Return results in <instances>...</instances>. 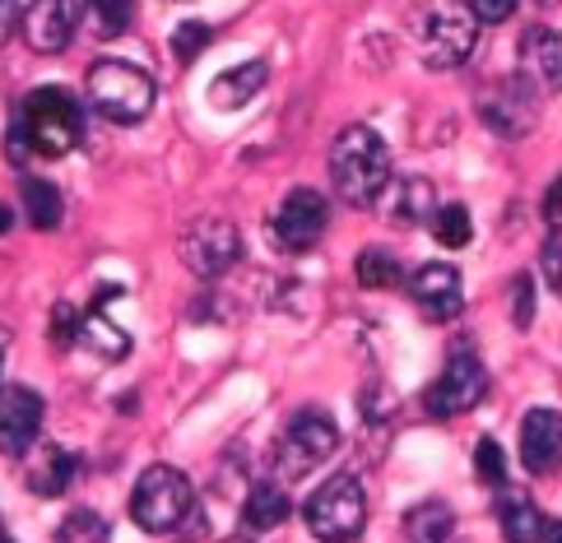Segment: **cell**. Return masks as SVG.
I'll return each instance as SVG.
<instances>
[{
    "label": "cell",
    "instance_id": "1",
    "mask_svg": "<svg viewBox=\"0 0 562 543\" xmlns=\"http://www.w3.org/2000/svg\"><path fill=\"white\" fill-rule=\"evenodd\" d=\"M85 139V112L66 89H33L10 126V163L29 158H61Z\"/></svg>",
    "mask_w": 562,
    "mask_h": 543
},
{
    "label": "cell",
    "instance_id": "2",
    "mask_svg": "<svg viewBox=\"0 0 562 543\" xmlns=\"http://www.w3.org/2000/svg\"><path fill=\"white\" fill-rule=\"evenodd\" d=\"M330 181L339 200L368 210L376 205L381 186L391 181V149L372 126H349L339 131V139L330 145Z\"/></svg>",
    "mask_w": 562,
    "mask_h": 543
},
{
    "label": "cell",
    "instance_id": "3",
    "mask_svg": "<svg viewBox=\"0 0 562 543\" xmlns=\"http://www.w3.org/2000/svg\"><path fill=\"white\" fill-rule=\"evenodd\" d=\"M195 507V488L182 470L172 465H149L145 474L135 478V493H131V520L145 534H172L182 530V520Z\"/></svg>",
    "mask_w": 562,
    "mask_h": 543
},
{
    "label": "cell",
    "instance_id": "4",
    "mask_svg": "<svg viewBox=\"0 0 562 543\" xmlns=\"http://www.w3.org/2000/svg\"><path fill=\"white\" fill-rule=\"evenodd\" d=\"M89 103L98 116L116 121V126H135L154 112V79L131 60L108 56L89 70Z\"/></svg>",
    "mask_w": 562,
    "mask_h": 543
},
{
    "label": "cell",
    "instance_id": "5",
    "mask_svg": "<svg viewBox=\"0 0 562 543\" xmlns=\"http://www.w3.org/2000/svg\"><path fill=\"white\" fill-rule=\"evenodd\" d=\"M303 516H307V530L321 543H353L368 525V493H363V483H358V474L326 478L307 497Z\"/></svg>",
    "mask_w": 562,
    "mask_h": 543
},
{
    "label": "cell",
    "instance_id": "6",
    "mask_svg": "<svg viewBox=\"0 0 562 543\" xmlns=\"http://www.w3.org/2000/svg\"><path fill=\"white\" fill-rule=\"evenodd\" d=\"M339 451V422L326 414V409H303L293 414V422L279 437V474L284 478H307L316 465H326V460Z\"/></svg>",
    "mask_w": 562,
    "mask_h": 543
},
{
    "label": "cell",
    "instance_id": "7",
    "mask_svg": "<svg viewBox=\"0 0 562 543\" xmlns=\"http://www.w3.org/2000/svg\"><path fill=\"white\" fill-rule=\"evenodd\" d=\"M488 395V372L470 349H456L447 372H441L432 386H428V414L432 418H456V414H470L479 399Z\"/></svg>",
    "mask_w": 562,
    "mask_h": 543
},
{
    "label": "cell",
    "instance_id": "8",
    "mask_svg": "<svg viewBox=\"0 0 562 543\" xmlns=\"http://www.w3.org/2000/svg\"><path fill=\"white\" fill-rule=\"evenodd\" d=\"M237 256H243V237L228 218H195L182 233V260L195 279H218L237 265Z\"/></svg>",
    "mask_w": 562,
    "mask_h": 543
},
{
    "label": "cell",
    "instance_id": "9",
    "mask_svg": "<svg viewBox=\"0 0 562 543\" xmlns=\"http://www.w3.org/2000/svg\"><path fill=\"white\" fill-rule=\"evenodd\" d=\"M479 43V24L474 14H456V10H437L418 24V47H424V60L432 70H456L474 56Z\"/></svg>",
    "mask_w": 562,
    "mask_h": 543
},
{
    "label": "cell",
    "instance_id": "10",
    "mask_svg": "<svg viewBox=\"0 0 562 543\" xmlns=\"http://www.w3.org/2000/svg\"><path fill=\"white\" fill-rule=\"evenodd\" d=\"M479 116H484V126L502 139H520L535 131V116H539V93L526 84L520 75L512 79H497V84L484 93V103H479Z\"/></svg>",
    "mask_w": 562,
    "mask_h": 543
},
{
    "label": "cell",
    "instance_id": "11",
    "mask_svg": "<svg viewBox=\"0 0 562 543\" xmlns=\"http://www.w3.org/2000/svg\"><path fill=\"white\" fill-rule=\"evenodd\" d=\"M326 228H330V205H326V195L312 186L289 191L274 214V241L284 251H312Z\"/></svg>",
    "mask_w": 562,
    "mask_h": 543
},
{
    "label": "cell",
    "instance_id": "12",
    "mask_svg": "<svg viewBox=\"0 0 562 543\" xmlns=\"http://www.w3.org/2000/svg\"><path fill=\"white\" fill-rule=\"evenodd\" d=\"M19 29H24V43L37 56H56L75 43L79 5L75 0H29V10L19 14Z\"/></svg>",
    "mask_w": 562,
    "mask_h": 543
},
{
    "label": "cell",
    "instance_id": "13",
    "mask_svg": "<svg viewBox=\"0 0 562 543\" xmlns=\"http://www.w3.org/2000/svg\"><path fill=\"white\" fill-rule=\"evenodd\" d=\"M43 432V395L33 386H5L0 391V455L33 451Z\"/></svg>",
    "mask_w": 562,
    "mask_h": 543
},
{
    "label": "cell",
    "instance_id": "14",
    "mask_svg": "<svg viewBox=\"0 0 562 543\" xmlns=\"http://www.w3.org/2000/svg\"><path fill=\"white\" fill-rule=\"evenodd\" d=\"M409 297L414 307L428 320H456L465 312V289H460V270L447 260H432V265H418L409 279Z\"/></svg>",
    "mask_w": 562,
    "mask_h": 543
},
{
    "label": "cell",
    "instance_id": "15",
    "mask_svg": "<svg viewBox=\"0 0 562 543\" xmlns=\"http://www.w3.org/2000/svg\"><path fill=\"white\" fill-rule=\"evenodd\" d=\"M520 79L544 98L562 93V33L549 24H535L520 37Z\"/></svg>",
    "mask_w": 562,
    "mask_h": 543
},
{
    "label": "cell",
    "instance_id": "16",
    "mask_svg": "<svg viewBox=\"0 0 562 543\" xmlns=\"http://www.w3.org/2000/svg\"><path fill=\"white\" fill-rule=\"evenodd\" d=\"M520 465L530 474H553L562 465V414L530 409L520 422Z\"/></svg>",
    "mask_w": 562,
    "mask_h": 543
},
{
    "label": "cell",
    "instance_id": "17",
    "mask_svg": "<svg viewBox=\"0 0 562 543\" xmlns=\"http://www.w3.org/2000/svg\"><path fill=\"white\" fill-rule=\"evenodd\" d=\"M376 205L386 210L391 224L414 228V224H428V218H432L437 195H432V186H428L424 177H395V172H391V181H386V186H381V195H376Z\"/></svg>",
    "mask_w": 562,
    "mask_h": 543
},
{
    "label": "cell",
    "instance_id": "18",
    "mask_svg": "<svg viewBox=\"0 0 562 543\" xmlns=\"http://www.w3.org/2000/svg\"><path fill=\"white\" fill-rule=\"evenodd\" d=\"M497 525H502V534H507V543H544L549 520L530 501V493L507 488L497 497Z\"/></svg>",
    "mask_w": 562,
    "mask_h": 543
},
{
    "label": "cell",
    "instance_id": "19",
    "mask_svg": "<svg viewBox=\"0 0 562 543\" xmlns=\"http://www.w3.org/2000/svg\"><path fill=\"white\" fill-rule=\"evenodd\" d=\"M266 79H270L266 60H243V66L224 70V75H218L214 84H210V103H214L218 112H237V108H247L260 89H266Z\"/></svg>",
    "mask_w": 562,
    "mask_h": 543
},
{
    "label": "cell",
    "instance_id": "20",
    "mask_svg": "<svg viewBox=\"0 0 562 543\" xmlns=\"http://www.w3.org/2000/svg\"><path fill=\"white\" fill-rule=\"evenodd\" d=\"M293 516V501L289 493L279 488V483H256V488L247 493V507H243V525L266 534V530H279L284 520Z\"/></svg>",
    "mask_w": 562,
    "mask_h": 543
},
{
    "label": "cell",
    "instance_id": "21",
    "mask_svg": "<svg viewBox=\"0 0 562 543\" xmlns=\"http://www.w3.org/2000/svg\"><path fill=\"white\" fill-rule=\"evenodd\" d=\"M456 534V511L441 497H428L405 516V539L409 543H451Z\"/></svg>",
    "mask_w": 562,
    "mask_h": 543
},
{
    "label": "cell",
    "instance_id": "22",
    "mask_svg": "<svg viewBox=\"0 0 562 543\" xmlns=\"http://www.w3.org/2000/svg\"><path fill=\"white\" fill-rule=\"evenodd\" d=\"M19 195H24V214H29L33 228H43V233L61 228V218H66V195L56 191L52 181L24 177V181H19Z\"/></svg>",
    "mask_w": 562,
    "mask_h": 543
},
{
    "label": "cell",
    "instance_id": "23",
    "mask_svg": "<svg viewBox=\"0 0 562 543\" xmlns=\"http://www.w3.org/2000/svg\"><path fill=\"white\" fill-rule=\"evenodd\" d=\"M70 483H75V455L61 446H47L29 465V493H37V497H61Z\"/></svg>",
    "mask_w": 562,
    "mask_h": 543
},
{
    "label": "cell",
    "instance_id": "24",
    "mask_svg": "<svg viewBox=\"0 0 562 543\" xmlns=\"http://www.w3.org/2000/svg\"><path fill=\"white\" fill-rule=\"evenodd\" d=\"M75 339H85V344H89L98 358H108V362L126 358V349H131V335L116 330L112 320L103 316V307H93L85 320H79V335H75Z\"/></svg>",
    "mask_w": 562,
    "mask_h": 543
},
{
    "label": "cell",
    "instance_id": "25",
    "mask_svg": "<svg viewBox=\"0 0 562 543\" xmlns=\"http://www.w3.org/2000/svg\"><path fill=\"white\" fill-rule=\"evenodd\" d=\"M353 279L363 289H395L400 279H405V265H400V256L386 251V247H368L363 256L353 260Z\"/></svg>",
    "mask_w": 562,
    "mask_h": 543
},
{
    "label": "cell",
    "instance_id": "26",
    "mask_svg": "<svg viewBox=\"0 0 562 543\" xmlns=\"http://www.w3.org/2000/svg\"><path fill=\"white\" fill-rule=\"evenodd\" d=\"M98 37H122L135 24V0H85Z\"/></svg>",
    "mask_w": 562,
    "mask_h": 543
},
{
    "label": "cell",
    "instance_id": "27",
    "mask_svg": "<svg viewBox=\"0 0 562 543\" xmlns=\"http://www.w3.org/2000/svg\"><path fill=\"white\" fill-rule=\"evenodd\" d=\"M428 224L441 247H470V237H474V218L465 205H441V210H432Z\"/></svg>",
    "mask_w": 562,
    "mask_h": 543
},
{
    "label": "cell",
    "instance_id": "28",
    "mask_svg": "<svg viewBox=\"0 0 562 543\" xmlns=\"http://www.w3.org/2000/svg\"><path fill=\"white\" fill-rule=\"evenodd\" d=\"M56 543H108V520L89 507H75L56 530Z\"/></svg>",
    "mask_w": 562,
    "mask_h": 543
},
{
    "label": "cell",
    "instance_id": "29",
    "mask_svg": "<svg viewBox=\"0 0 562 543\" xmlns=\"http://www.w3.org/2000/svg\"><path fill=\"white\" fill-rule=\"evenodd\" d=\"M214 43V29L210 24H200V19H187V24H177L172 29V56L182 60V66H191V60L200 56Z\"/></svg>",
    "mask_w": 562,
    "mask_h": 543
},
{
    "label": "cell",
    "instance_id": "30",
    "mask_svg": "<svg viewBox=\"0 0 562 543\" xmlns=\"http://www.w3.org/2000/svg\"><path fill=\"white\" fill-rule=\"evenodd\" d=\"M474 460H479V478H484L488 488H502V483H507V455H502L497 441H488V437L479 441Z\"/></svg>",
    "mask_w": 562,
    "mask_h": 543
},
{
    "label": "cell",
    "instance_id": "31",
    "mask_svg": "<svg viewBox=\"0 0 562 543\" xmlns=\"http://www.w3.org/2000/svg\"><path fill=\"white\" fill-rule=\"evenodd\" d=\"M530 320H535V284H530V274H516L512 279V326L530 330Z\"/></svg>",
    "mask_w": 562,
    "mask_h": 543
},
{
    "label": "cell",
    "instance_id": "32",
    "mask_svg": "<svg viewBox=\"0 0 562 543\" xmlns=\"http://www.w3.org/2000/svg\"><path fill=\"white\" fill-rule=\"evenodd\" d=\"M539 265H544V284L562 297V228H553V237L544 241V251H539Z\"/></svg>",
    "mask_w": 562,
    "mask_h": 543
},
{
    "label": "cell",
    "instance_id": "33",
    "mask_svg": "<svg viewBox=\"0 0 562 543\" xmlns=\"http://www.w3.org/2000/svg\"><path fill=\"white\" fill-rule=\"evenodd\" d=\"M474 24H507L516 14V0H470Z\"/></svg>",
    "mask_w": 562,
    "mask_h": 543
},
{
    "label": "cell",
    "instance_id": "34",
    "mask_svg": "<svg viewBox=\"0 0 562 543\" xmlns=\"http://www.w3.org/2000/svg\"><path fill=\"white\" fill-rule=\"evenodd\" d=\"M75 335H79V312L70 307V302H56L52 307V339L56 344H70Z\"/></svg>",
    "mask_w": 562,
    "mask_h": 543
},
{
    "label": "cell",
    "instance_id": "35",
    "mask_svg": "<svg viewBox=\"0 0 562 543\" xmlns=\"http://www.w3.org/2000/svg\"><path fill=\"white\" fill-rule=\"evenodd\" d=\"M544 218H549L553 228H562V172H558L553 186L544 191Z\"/></svg>",
    "mask_w": 562,
    "mask_h": 543
},
{
    "label": "cell",
    "instance_id": "36",
    "mask_svg": "<svg viewBox=\"0 0 562 543\" xmlns=\"http://www.w3.org/2000/svg\"><path fill=\"white\" fill-rule=\"evenodd\" d=\"M14 24H19V0H0V47L10 43Z\"/></svg>",
    "mask_w": 562,
    "mask_h": 543
},
{
    "label": "cell",
    "instance_id": "37",
    "mask_svg": "<svg viewBox=\"0 0 562 543\" xmlns=\"http://www.w3.org/2000/svg\"><path fill=\"white\" fill-rule=\"evenodd\" d=\"M544 543H562V520H558V525H549V530H544Z\"/></svg>",
    "mask_w": 562,
    "mask_h": 543
},
{
    "label": "cell",
    "instance_id": "38",
    "mask_svg": "<svg viewBox=\"0 0 562 543\" xmlns=\"http://www.w3.org/2000/svg\"><path fill=\"white\" fill-rule=\"evenodd\" d=\"M10 224H14V214H10L5 205H0V233H10Z\"/></svg>",
    "mask_w": 562,
    "mask_h": 543
},
{
    "label": "cell",
    "instance_id": "39",
    "mask_svg": "<svg viewBox=\"0 0 562 543\" xmlns=\"http://www.w3.org/2000/svg\"><path fill=\"white\" fill-rule=\"evenodd\" d=\"M535 5H544V10H553V5H562V0H535Z\"/></svg>",
    "mask_w": 562,
    "mask_h": 543
},
{
    "label": "cell",
    "instance_id": "40",
    "mask_svg": "<svg viewBox=\"0 0 562 543\" xmlns=\"http://www.w3.org/2000/svg\"><path fill=\"white\" fill-rule=\"evenodd\" d=\"M0 372H5V353H0Z\"/></svg>",
    "mask_w": 562,
    "mask_h": 543
},
{
    "label": "cell",
    "instance_id": "41",
    "mask_svg": "<svg viewBox=\"0 0 562 543\" xmlns=\"http://www.w3.org/2000/svg\"><path fill=\"white\" fill-rule=\"evenodd\" d=\"M0 539H5V520H0Z\"/></svg>",
    "mask_w": 562,
    "mask_h": 543
},
{
    "label": "cell",
    "instance_id": "42",
    "mask_svg": "<svg viewBox=\"0 0 562 543\" xmlns=\"http://www.w3.org/2000/svg\"><path fill=\"white\" fill-rule=\"evenodd\" d=\"M0 543H5V539H0Z\"/></svg>",
    "mask_w": 562,
    "mask_h": 543
}]
</instances>
